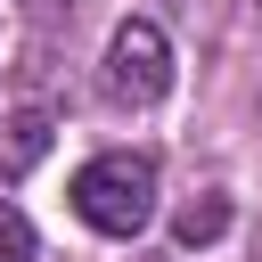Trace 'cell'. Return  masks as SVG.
<instances>
[{"label":"cell","mask_w":262,"mask_h":262,"mask_svg":"<svg viewBox=\"0 0 262 262\" xmlns=\"http://www.w3.org/2000/svg\"><path fill=\"white\" fill-rule=\"evenodd\" d=\"M66 196H74V213H82L98 237H139L147 213H156V164L131 156V147H106V156H90V164L74 172Z\"/></svg>","instance_id":"cell-1"},{"label":"cell","mask_w":262,"mask_h":262,"mask_svg":"<svg viewBox=\"0 0 262 262\" xmlns=\"http://www.w3.org/2000/svg\"><path fill=\"white\" fill-rule=\"evenodd\" d=\"M0 262H33V221L16 205H0Z\"/></svg>","instance_id":"cell-5"},{"label":"cell","mask_w":262,"mask_h":262,"mask_svg":"<svg viewBox=\"0 0 262 262\" xmlns=\"http://www.w3.org/2000/svg\"><path fill=\"white\" fill-rule=\"evenodd\" d=\"M229 229V196L221 188H205V196H188L180 213H172V246H213Z\"/></svg>","instance_id":"cell-4"},{"label":"cell","mask_w":262,"mask_h":262,"mask_svg":"<svg viewBox=\"0 0 262 262\" xmlns=\"http://www.w3.org/2000/svg\"><path fill=\"white\" fill-rule=\"evenodd\" d=\"M106 98L115 106H156L164 90H172V41H164V25H147V16H123L115 33H106Z\"/></svg>","instance_id":"cell-2"},{"label":"cell","mask_w":262,"mask_h":262,"mask_svg":"<svg viewBox=\"0 0 262 262\" xmlns=\"http://www.w3.org/2000/svg\"><path fill=\"white\" fill-rule=\"evenodd\" d=\"M49 139H57L49 106H25V115H8V123H0V180H25V172L49 156Z\"/></svg>","instance_id":"cell-3"}]
</instances>
